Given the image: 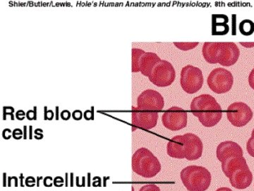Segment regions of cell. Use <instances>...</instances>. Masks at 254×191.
Segmentation results:
<instances>
[{
    "label": "cell",
    "mask_w": 254,
    "mask_h": 191,
    "mask_svg": "<svg viewBox=\"0 0 254 191\" xmlns=\"http://www.w3.org/2000/svg\"><path fill=\"white\" fill-rule=\"evenodd\" d=\"M52 182H53V179H52V177H48L45 179L44 184L46 187H52V185H53V183Z\"/></svg>",
    "instance_id": "28"
},
{
    "label": "cell",
    "mask_w": 254,
    "mask_h": 191,
    "mask_svg": "<svg viewBox=\"0 0 254 191\" xmlns=\"http://www.w3.org/2000/svg\"><path fill=\"white\" fill-rule=\"evenodd\" d=\"M199 43L198 42H175L174 45L177 47L178 49L187 51L193 49L195 47L198 46Z\"/></svg>",
    "instance_id": "20"
},
{
    "label": "cell",
    "mask_w": 254,
    "mask_h": 191,
    "mask_svg": "<svg viewBox=\"0 0 254 191\" xmlns=\"http://www.w3.org/2000/svg\"><path fill=\"white\" fill-rule=\"evenodd\" d=\"M249 84L250 87L254 90V68L252 70L249 76Z\"/></svg>",
    "instance_id": "23"
},
{
    "label": "cell",
    "mask_w": 254,
    "mask_h": 191,
    "mask_svg": "<svg viewBox=\"0 0 254 191\" xmlns=\"http://www.w3.org/2000/svg\"><path fill=\"white\" fill-rule=\"evenodd\" d=\"M158 55L154 53H145L141 49H132V72L138 73L149 78L157 64L160 63Z\"/></svg>",
    "instance_id": "5"
},
{
    "label": "cell",
    "mask_w": 254,
    "mask_h": 191,
    "mask_svg": "<svg viewBox=\"0 0 254 191\" xmlns=\"http://www.w3.org/2000/svg\"><path fill=\"white\" fill-rule=\"evenodd\" d=\"M185 140V159L195 161L201 157L203 151V144L200 137L193 133L184 135Z\"/></svg>",
    "instance_id": "13"
},
{
    "label": "cell",
    "mask_w": 254,
    "mask_h": 191,
    "mask_svg": "<svg viewBox=\"0 0 254 191\" xmlns=\"http://www.w3.org/2000/svg\"><path fill=\"white\" fill-rule=\"evenodd\" d=\"M54 184L55 186H56V187H63L64 184V179L63 178L60 177L55 178L54 180Z\"/></svg>",
    "instance_id": "24"
},
{
    "label": "cell",
    "mask_w": 254,
    "mask_h": 191,
    "mask_svg": "<svg viewBox=\"0 0 254 191\" xmlns=\"http://www.w3.org/2000/svg\"><path fill=\"white\" fill-rule=\"evenodd\" d=\"M203 73L199 68L192 65H187L182 68L180 85L182 90L190 95L196 93L203 85Z\"/></svg>",
    "instance_id": "6"
},
{
    "label": "cell",
    "mask_w": 254,
    "mask_h": 191,
    "mask_svg": "<svg viewBox=\"0 0 254 191\" xmlns=\"http://www.w3.org/2000/svg\"><path fill=\"white\" fill-rule=\"evenodd\" d=\"M182 184L189 191H205L211 184V174L200 166H189L180 173Z\"/></svg>",
    "instance_id": "4"
},
{
    "label": "cell",
    "mask_w": 254,
    "mask_h": 191,
    "mask_svg": "<svg viewBox=\"0 0 254 191\" xmlns=\"http://www.w3.org/2000/svg\"><path fill=\"white\" fill-rule=\"evenodd\" d=\"M202 54L207 63L230 67L238 61L240 51L233 42H205Z\"/></svg>",
    "instance_id": "1"
},
{
    "label": "cell",
    "mask_w": 254,
    "mask_h": 191,
    "mask_svg": "<svg viewBox=\"0 0 254 191\" xmlns=\"http://www.w3.org/2000/svg\"><path fill=\"white\" fill-rule=\"evenodd\" d=\"M139 191H161L158 186L154 184H148V185L143 186L140 189Z\"/></svg>",
    "instance_id": "22"
},
{
    "label": "cell",
    "mask_w": 254,
    "mask_h": 191,
    "mask_svg": "<svg viewBox=\"0 0 254 191\" xmlns=\"http://www.w3.org/2000/svg\"><path fill=\"white\" fill-rule=\"evenodd\" d=\"M158 113L157 112L147 111L133 107L132 110V124L136 127L150 130L158 123Z\"/></svg>",
    "instance_id": "12"
},
{
    "label": "cell",
    "mask_w": 254,
    "mask_h": 191,
    "mask_svg": "<svg viewBox=\"0 0 254 191\" xmlns=\"http://www.w3.org/2000/svg\"><path fill=\"white\" fill-rule=\"evenodd\" d=\"M165 106L163 96L158 92L147 90L142 92L137 99V107L139 109L147 111H160Z\"/></svg>",
    "instance_id": "11"
},
{
    "label": "cell",
    "mask_w": 254,
    "mask_h": 191,
    "mask_svg": "<svg viewBox=\"0 0 254 191\" xmlns=\"http://www.w3.org/2000/svg\"><path fill=\"white\" fill-rule=\"evenodd\" d=\"M70 115H71V114H70L68 110H64L63 113H62V118H63L64 120H68V119H69Z\"/></svg>",
    "instance_id": "29"
},
{
    "label": "cell",
    "mask_w": 254,
    "mask_h": 191,
    "mask_svg": "<svg viewBox=\"0 0 254 191\" xmlns=\"http://www.w3.org/2000/svg\"><path fill=\"white\" fill-rule=\"evenodd\" d=\"M233 83V75L225 68L215 69L207 79L209 88L218 95H222L230 91Z\"/></svg>",
    "instance_id": "7"
},
{
    "label": "cell",
    "mask_w": 254,
    "mask_h": 191,
    "mask_svg": "<svg viewBox=\"0 0 254 191\" xmlns=\"http://www.w3.org/2000/svg\"><path fill=\"white\" fill-rule=\"evenodd\" d=\"M162 123L168 130L178 131L187 127V113L180 107H172L163 113Z\"/></svg>",
    "instance_id": "10"
},
{
    "label": "cell",
    "mask_w": 254,
    "mask_h": 191,
    "mask_svg": "<svg viewBox=\"0 0 254 191\" xmlns=\"http://www.w3.org/2000/svg\"><path fill=\"white\" fill-rule=\"evenodd\" d=\"M254 113L250 106L243 102H235L229 105L227 116L232 125L237 127L245 126L253 118Z\"/></svg>",
    "instance_id": "9"
},
{
    "label": "cell",
    "mask_w": 254,
    "mask_h": 191,
    "mask_svg": "<svg viewBox=\"0 0 254 191\" xmlns=\"http://www.w3.org/2000/svg\"><path fill=\"white\" fill-rule=\"evenodd\" d=\"M217 158L221 163L230 157H243L244 152L241 146L232 141L222 142L217 147Z\"/></svg>",
    "instance_id": "15"
},
{
    "label": "cell",
    "mask_w": 254,
    "mask_h": 191,
    "mask_svg": "<svg viewBox=\"0 0 254 191\" xmlns=\"http://www.w3.org/2000/svg\"><path fill=\"white\" fill-rule=\"evenodd\" d=\"M133 172L146 179L155 177L161 171L158 159L147 148H140L132 157Z\"/></svg>",
    "instance_id": "3"
},
{
    "label": "cell",
    "mask_w": 254,
    "mask_h": 191,
    "mask_svg": "<svg viewBox=\"0 0 254 191\" xmlns=\"http://www.w3.org/2000/svg\"><path fill=\"white\" fill-rule=\"evenodd\" d=\"M229 179L232 187L242 190L250 187L253 181V174L247 164L232 172Z\"/></svg>",
    "instance_id": "14"
},
{
    "label": "cell",
    "mask_w": 254,
    "mask_h": 191,
    "mask_svg": "<svg viewBox=\"0 0 254 191\" xmlns=\"http://www.w3.org/2000/svg\"><path fill=\"white\" fill-rule=\"evenodd\" d=\"M190 110L206 127L215 126L221 120L222 110L215 98L209 95L195 97L190 103Z\"/></svg>",
    "instance_id": "2"
},
{
    "label": "cell",
    "mask_w": 254,
    "mask_h": 191,
    "mask_svg": "<svg viewBox=\"0 0 254 191\" xmlns=\"http://www.w3.org/2000/svg\"><path fill=\"white\" fill-rule=\"evenodd\" d=\"M176 78L175 68L170 62L160 60L150 74L149 80L158 87L170 86Z\"/></svg>",
    "instance_id": "8"
},
{
    "label": "cell",
    "mask_w": 254,
    "mask_h": 191,
    "mask_svg": "<svg viewBox=\"0 0 254 191\" xmlns=\"http://www.w3.org/2000/svg\"><path fill=\"white\" fill-rule=\"evenodd\" d=\"M25 113L23 110H19V111L17 112L16 113V118L18 119V120H23L24 118Z\"/></svg>",
    "instance_id": "30"
},
{
    "label": "cell",
    "mask_w": 254,
    "mask_h": 191,
    "mask_svg": "<svg viewBox=\"0 0 254 191\" xmlns=\"http://www.w3.org/2000/svg\"><path fill=\"white\" fill-rule=\"evenodd\" d=\"M229 18L227 15L213 14L212 16V35L224 36L230 31L228 23Z\"/></svg>",
    "instance_id": "17"
},
{
    "label": "cell",
    "mask_w": 254,
    "mask_h": 191,
    "mask_svg": "<svg viewBox=\"0 0 254 191\" xmlns=\"http://www.w3.org/2000/svg\"><path fill=\"white\" fill-rule=\"evenodd\" d=\"M35 182H36V180H35L34 178L28 177L26 179V184L27 187H33V186H35Z\"/></svg>",
    "instance_id": "25"
},
{
    "label": "cell",
    "mask_w": 254,
    "mask_h": 191,
    "mask_svg": "<svg viewBox=\"0 0 254 191\" xmlns=\"http://www.w3.org/2000/svg\"><path fill=\"white\" fill-rule=\"evenodd\" d=\"M216 191H233L232 189H229V188L222 187L218 189Z\"/></svg>",
    "instance_id": "33"
},
{
    "label": "cell",
    "mask_w": 254,
    "mask_h": 191,
    "mask_svg": "<svg viewBox=\"0 0 254 191\" xmlns=\"http://www.w3.org/2000/svg\"><path fill=\"white\" fill-rule=\"evenodd\" d=\"M3 137L4 139H9L11 137V131L9 129H6L3 132Z\"/></svg>",
    "instance_id": "27"
},
{
    "label": "cell",
    "mask_w": 254,
    "mask_h": 191,
    "mask_svg": "<svg viewBox=\"0 0 254 191\" xmlns=\"http://www.w3.org/2000/svg\"><path fill=\"white\" fill-rule=\"evenodd\" d=\"M167 153L172 158L185 159V140L184 135H177L168 142Z\"/></svg>",
    "instance_id": "16"
},
{
    "label": "cell",
    "mask_w": 254,
    "mask_h": 191,
    "mask_svg": "<svg viewBox=\"0 0 254 191\" xmlns=\"http://www.w3.org/2000/svg\"><path fill=\"white\" fill-rule=\"evenodd\" d=\"M239 29H240V33L244 36H251L254 33V23L252 20H243L240 23Z\"/></svg>",
    "instance_id": "19"
},
{
    "label": "cell",
    "mask_w": 254,
    "mask_h": 191,
    "mask_svg": "<svg viewBox=\"0 0 254 191\" xmlns=\"http://www.w3.org/2000/svg\"><path fill=\"white\" fill-rule=\"evenodd\" d=\"M73 118L75 120H81L82 118V113L81 110H75L73 113Z\"/></svg>",
    "instance_id": "26"
},
{
    "label": "cell",
    "mask_w": 254,
    "mask_h": 191,
    "mask_svg": "<svg viewBox=\"0 0 254 191\" xmlns=\"http://www.w3.org/2000/svg\"><path fill=\"white\" fill-rule=\"evenodd\" d=\"M27 117L28 119H30V120H32V119L34 118V114H33V112L32 111V110H30V111L28 112L27 113Z\"/></svg>",
    "instance_id": "32"
},
{
    "label": "cell",
    "mask_w": 254,
    "mask_h": 191,
    "mask_svg": "<svg viewBox=\"0 0 254 191\" xmlns=\"http://www.w3.org/2000/svg\"><path fill=\"white\" fill-rule=\"evenodd\" d=\"M247 150L249 155L254 157V132H252V137L247 141Z\"/></svg>",
    "instance_id": "21"
},
{
    "label": "cell",
    "mask_w": 254,
    "mask_h": 191,
    "mask_svg": "<svg viewBox=\"0 0 254 191\" xmlns=\"http://www.w3.org/2000/svg\"><path fill=\"white\" fill-rule=\"evenodd\" d=\"M247 161L244 157L235 156V157H230L225 162H222V172L226 176V177L230 178L232 172L241 167L247 165Z\"/></svg>",
    "instance_id": "18"
},
{
    "label": "cell",
    "mask_w": 254,
    "mask_h": 191,
    "mask_svg": "<svg viewBox=\"0 0 254 191\" xmlns=\"http://www.w3.org/2000/svg\"><path fill=\"white\" fill-rule=\"evenodd\" d=\"M240 44L242 45V46L246 47V48H252V47L254 46V44L250 45L252 44V43H243V42H240Z\"/></svg>",
    "instance_id": "31"
}]
</instances>
